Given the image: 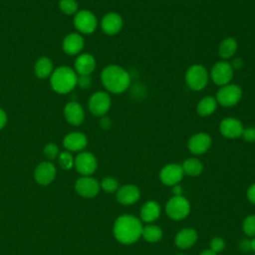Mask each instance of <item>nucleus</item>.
I'll return each mask as SVG.
<instances>
[{
	"mask_svg": "<svg viewBox=\"0 0 255 255\" xmlns=\"http://www.w3.org/2000/svg\"><path fill=\"white\" fill-rule=\"evenodd\" d=\"M141 221L130 214H124L117 218L114 224V235L123 244H131L141 236Z\"/></svg>",
	"mask_w": 255,
	"mask_h": 255,
	"instance_id": "1",
	"label": "nucleus"
},
{
	"mask_svg": "<svg viewBox=\"0 0 255 255\" xmlns=\"http://www.w3.org/2000/svg\"><path fill=\"white\" fill-rule=\"evenodd\" d=\"M101 81L106 90L112 94H123L130 86V76L128 71L118 65H109L101 74Z\"/></svg>",
	"mask_w": 255,
	"mask_h": 255,
	"instance_id": "2",
	"label": "nucleus"
},
{
	"mask_svg": "<svg viewBox=\"0 0 255 255\" xmlns=\"http://www.w3.org/2000/svg\"><path fill=\"white\" fill-rule=\"evenodd\" d=\"M50 77L51 87L58 94H68L77 86L78 76L70 67L61 66Z\"/></svg>",
	"mask_w": 255,
	"mask_h": 255,
	"instance_id": "3",
	"label": "nucleus"
},
{
	"mask_svg": "<svg viewBox=\"0 0 255 255\" xmlns=\"http://www.w3.org/2000/svg\"><path fill=\"white\" fill-rule=\"evenodd\" d=\"M184 79L189 89L192 91H201L208 84L209 73L204 66L194 64L187 69Z\"/></svg>",
	"mask_w": 255,
	"mask_h": 255,
	"instance_id": "4",
	"label": "nucleus"
},
{
	"mask_svg": "<svg viewBox=\"0 0 255 255\" xmlns=\"http://www.w3.org/2000/svg\"><path fill=\"white\" fill-rule=\"evenodd\" d=\"M242 94V90L238 85L227 84L220 87V89L216 93L215 99L220 106L224 108H230L240 102Z\"/></svg>",
	"mask_w": 255,
	"mask_h": 255,
	"instance_id": "5",
	"label": "nucleus"
},
{
	"mask_svg": "<svg viewBox=\"0 0 255 255\" xmlns=\"http://www.w3.org/2000/svg\"><path fill=\"white\" fill-rule=\"evenodd\" d=\"M189 211L190 204L182 195L171 197L165 205V212L167 216L173 220H181L185 218L189 214Z\"/></svg>",
	"mask_w": 255,
	"mask_h": 255,
	"instance_id": "6",
	"label": "nucleus"
},
{
	"mask_svg": "<svg viewBox=\"0 0 255 255\" xmlns=\"http://www.w3.org/2000/svg\"><path fill=\"white\" fill-rule=\"evenodd\" d=\"M234 70L230 63L226 61H219L213 65L211 68L209 77L211 78L212 82L219 86H225L227 84H230L232 78H233Z\"/></svg>",
	"mask_w": 255,
	"mask_h": 255,
	"instance_id": "7",
	"label": "nucleus"
},
{
	"mask_svg": "<svg viewBox=\"0 0 255 255\" xmlns=\"http://www.w3.org/2000/svg\"><path fill=\"white\" fill-rule=\"evenodd\" d=\"M112 100L107 92L99 91L93 94L89 100V110L96 117H104L109 112Z\"/></svg>",
	"mask_w": 255,
	"mask_h": 255,
	"instance_id": "8",
	"label": "nucleus"
},
{
	"mask_svg": "<svg viewBox=\"0 0 255 255\" xmlns=\"http://www.w3.org/2000/svg\"><path fill=\"white\" fill-rule=\"evenodd\" d=\"M74 25L76 29L83 34H91L98 27L96 15L90 10H80L75 14Z\"/></svg>",
	"mask_w": 255,
	"mask_h": 255,
	"instance_id": "9",
	"label": "nucleus"
},
{
	"mask_svg": "<svg viewBox=\"0 0 255 255\" xmlns=\"http://www.w3.org/2000/svg\"><path fill=\"white\" fill-rule=\"evenodd\" d=\"M74 165L79 173L88 176L94 173L97 169V159L96 156L89 151L80 152L74 159Z\"/></svg>",
	"mask_w": 255,
	"mask_h": 255,
	"instance_id": "10",
	"label": "nucleus"
},
{
	"mask_svg": "<svg viewBox=\"0 0 255 255\" xmlns=\"http://www.w3.org/2000/svg\"><path fill=\"white\" fill-rule=\"evenodd\" d=\"M183 169L180 164L177 163H169L162 167L159 172L160 181L168 186H173L178 184V182L183 177Z\"/></svg>",
	"mask_w": 255,
	"mask_h": 255,
	"instance_id": "11",
	"label": "nucleus"
},
{
	"mask_svg": "<svg viewBox=\"0 0 255 255\" xmlns=\"http://www.w3.org/2000/svg\"><path fill=\"white\" fill-rule=\"evenodd\" d=\"M212 143L211 136L206 132H197L190 136L187 142V147L191 153L199 155L206 152Z\"/></svg>",
	"mask_w": 255,
	"mask_h": 255,
	"instance_id": "12",
	"label": "nucleus"
},
{
	"mask_svg": "<svg viewBox=\"0 0 255 255\" xmlns=\"http://www.w3.org/2000/svg\"><path fill=\"white\" fill-rule=\"evenodd\" d=\"M243 124L236 118H225L219 124L220 133L227 138H238L243 132Z\"/></svg>",
	"mask_w": 255,
	"mask_h": 255,
	"instance_id": "13",
	"label": "nucleus"
},
{
	"mask_svg": "<svg viewBox=\"0 0 255 255\" xmlns=\"http://www.w3.org/2000/svg\"><path fill=\"white\" fill-rule=\"evenodd\" d=\"M75 188L78 194L83 197L91 198L96 196L100 190V183L97 179L90 176H83L77 179Z\"/></svg>",
	"mask_w": 255,
	"mask_h": 255,
	"instance_id": "14",
	"label": "nucleus"
},
{
	"mask_svg": "<svg viewBox=\"0 0 255 255\" xmlns=\"http://www.w3.org/2000/svg\"><path fill=\"white\" fill-rule=\"evenodd\" d=\"M124 26V20L122 16L116 12H109L107 13L102 21H101V28L107 35H116L118 34Z\"/></svg>",
	"mask_w": 255,
	"mask_h": 255,
	"instance_id": "15",
	"label": "nucleus"
},
{
	"mask_svg": "<svg viewBox=\"0 0 255 255\" xmlns=\"http://www.w3.org/2000/svg\"><path fill=\"white\" fill-rule=\"evenodd\" d=\"M56 172V167L52 162L43 161L37 165L34 175L39 184L48 185L55 179Z\"/></svg>",
	"mask_w": 255,
	"mask_h": 255,
	"instance_id": "16",
	"label": "nucleus"
},
{
	"mask_svg": "<svg viewBox=\"0 0 255 255\" xmlns=\"http://www.w3.org/2000/svg\"><path fill=\"white\" fill-rule=\"evenodd\" d=\"M64 116L72 126H80L84 122L85 113L83 107L77 102H70L64 108Z\"/></svg>",
	"mask_w": 255,
	"mask_h": 255,
	"instance_id": "17",
	"label": "nucleus"
},
{
	"mask_svg": "<svg viewBox=\"0 0 255 255\" xmlns=\"http://www.w3.org/2000/svg\"><path fill=\"white\" fill-rule=\"evenodd\" d=\"M140 191L133 184H126L117 190V199L124 205H130L139 199Z\"/></svg>",
	"mask_w": 255,
	"mask_h": 255,
	"instance_id": "18",
	"label": "nucleus"
},
{
	"mask_svg": "<svg viewBox=\"0 0 255 255\" xmlns=\"http://www.w3.org/2000/svg\"><path fill=\"white\" fill-rule=\"evenodd\" d=\"M63 144L69 151H80L87 146L88 138L84 133L80 131H74L68 133L64 137Z\"/></svg>",
	"mask_w": 255,
	"mask_h": 255,
	"instance_id": "19",
	"label": "nucleus"
},
{
	"mask_svg": "<svg viewBox=\"0 0 255 255\" xmlns=\"http://www.w3.org/2000/svg\"><path fill=\"white\" fill-rule=\"evenodd\" d=\"M84 38L78 33H70L63 40V50L68 55H77L84 48Z\"/></svg>",
	"mask_w": 255,
	"mask_h": 255,
	"instance_id": "20",
	"label": "nucleus"
},
{
	"mask_svg": "<svg viewBox=\"0 0 255 255\" xmlns=\"http://www.w3.org/2000/svg\"><path fill=\"white\" fill-rule=\"evenodd\" d=\"M96 69V60L91 54H81L75 61V70L79 76H90Z\"/></svg>",
	"mask_w": 255,
	"mask_h": 255,
	"instance_id": "21",
	"label": "nucleus"
},
{
	"mask_svg": "<svg viewBox=\"0 0 255 255\" xmlns=\"http://www.w3.org/2000/svg\"><path fill=\"white\" fill-rule=\"evenodd\" d=\"M197 240V232L192 228H183L175 236V245L180 249L190 248Z\"/></svg>",
	"mask_w": 255,
	"mask_h": 255,
	"instance_id": "22",
	"label": "nucleus"
},
{
	"mask_svg": "<svg viewBox=\"0 0 255 255\" xmlns=\"http://www.w3.org/2000/svg\"><path fill=\"white\" fill-rule=\"evenodd\" d=\"M160 215V206L157 202L150 200L145 202L140 209V219L143 222L149 223L156 220Z\"/></svg>",
	"mask_w": 255,
	"mask_h": 255,
	"instance_id": "23",
	"label": "nucleus"
},
{
	"mask_svg": "<svg viewBox=\"0 0 255 255\" xmlns=\"http://www.w3.org/2000/svg\"><path fill=\"white\" fill-rule=\"evenodd\" d=\"M217 105L218 103L215 97L206 96L200 99V101L197 104L196 110L200 117H209L216 111Z\"/></svg>",
	"mask_w": 255,
	"mask_h": 255,
	"instance_id": "24",
	"label": "nucleus"
},
{
	"mask_svg": "<svg viewBox=\"0 0 255 255\" xmlns=\"http://www.w3.org/2000/svg\"><path fill=\"white\" fill-rule=\"evenodd\" d=\"M237 48V41L232 37H227L220 42L218 46V54L222 59H230L235 55Z\"/></svg>",
	"mask_w": 255,
	"mask_h": 255,
	"instance_id": "25",
	"label": "nucleus"
},
{
	"mask_svg": "<svg viewBox=\"0 0 255 255\" xmlns=\"http://www.w3.org/2000/svg\"><path fill=\"white\" fill-rule=\"evenodd\" d=\"M34 71L39 79H46L53 73V63L49 58L41 57L36 61Z\"/></svg>",
	"mask_w": 255,
	"mask_h": 255,
	"instance_id": "26",
	"label": "nucleus"
},
{
	"mask_svg": "<svg viewBox=\"0 0 255 255\" xmlns=\"http://www.w3.org/2000/svg\"><path fill=\"white\" fill-rule=\"evenodd\" d=\"M181 166H182L183 172L190 176H197L203 170V165L201 161L195 157H189L185 159Z\"/></svg>",
	"mask_w": 255,
	"mask_h": 255,
	"instance_id": "27",
	"label": "nucleus"
},
{
	"mask_svg": "<svg viewBox=\"0 0 255 255\" xmlns=\"http://www.w3.org/2000/svg\"><path fill=\"white\" fill-rule=\"evenodd\" d=\"M141 236L143 237V239L145 241L154 243V242L159 241L162 238V231L158 226L153 225V224H148V225L142 227Z\"/></svg>",
	"mask_w": 255,
	"mask_h": 255,
	"instance_id": "28",
	"label": "nucleus"
},
{
	"mask_svg": "<svg viewBox=\"0 0 255 255\" xmlns=\"http://www.w3.org/2000/svg\"><path fill=\"white\" fill-rule=\"evenodd\" d=\"M59 6L61 11L67 15H73L78 12V3L76 0H61Z\"/></svg>",
	"mask_w": 255,
	"mask_h": 255,
	"instance_id": "29",
	"label": "nucleus"
},
{
	"mask_svg": "<svg viewBox=\"0 0 255 255\" xmlns=\"http://www.w3.org/2000/svg\"><path fill=\"white\" fill-rule=\"evenodd\" d=\"M242 227L247 236H255V214L248 215L244 219Z\"/></svg>",
	"mask_w": 255,
	"mask_h": 255,
	"instance_id": "30",
	"label": "nucleus"
},
{
	"mask_svg": "<svg viewBox=\"0 0 255 255\" xmlns=\"http://www.w3.org/2000/svg\"><path fill=\"white\" fill-rule=\"evenodd\" d=\"M59 164L64 169H70L74 165L73 155L69 151H63L58 155Z\"/></svg>",
	"mask_w": 255,
	"mask_h": 255,
	"instance_id": "31",
	"label": "nucleus"
},
{
	"mask_svg": "<svg viewBox=\"0 0 255 255\" xmlns=\"http://www.w3.org/2000/svg\"><path fill=\"white\" fill-rule=\"evenodd\" d=\"M101 187L109 193H113L118 190L119 187V182L116 178L114 177H106L102 180L101 182Z\"/></svg>",
	"mask_w": 255,
	"mask_h": 255,
	"instance_id": "32",
	"label": "nucleus"
},
{
	"mask_svg": "<svg viewBox=\"0 0 255 255\" xmlns=\"http://www.w3.org/2000/svg\"><path fill=\"white\" fill-rule=\"evenodd\" d=\"M44 154L48 159H55L59 155V148L55 143L50 142L45 145Z\"/></svg>",
	"mask_w": 255,
	"mask_h": 255,
	"instance_id": "33",
	"label": "nucleus"
},
{
	"mask_svg": "<svg viewBox=\"0 0 255 255\" xmlns=\"http://www.w3.org/2000/svg\"><path fill=\"white\" fill-rule=\"evenodd\" d=\"M224 247H225V242L221 237H214L210 241V250H212L215 253L221 252L224 249Z\"/></svg>",
	"mask_w": 255,
	"mask_h": 255,
	"instance_id": "34",
	"label": "nucleus"
},
{
	"mask_svg": "<svg viewBox=\"0 0 255 255\" xmlns=\"http://www.w3.org/2000/svg\"><path fill=\"white\" fill-rule=\"evenodd\" d=\"M241 136L247 142H254L255 141V128L254 127L245 128L243 129Z\"/></svg>",
	"mask_w": 255,
	"mask_h": 255,
	"instance_id": "35",
	"label": "nucleus"
},
{
	"mask_svg": "<svg viewBox=\"0 0 255 255\" xmlns=\"http://www.w3.org/2000/svg\"><path fill=\"white\" fill-rule=\"evenodd\" d=\"M92 80L90 76H79L78 77V82L77 85H79L82 89H87L91 86Z\"/></svg>",
	"mask_w": 255,
	"mask_h": 255,
	"instance_id": "36",
	"label": "nucleus"
},
{
	"mask_svg": "<svg viewBox=\"0 0 255 255\" xmlns=\"http://www.w3.org/2000/svg\"><path fill=\"white\" fill-rule=\"evenodd\" d=\"M100 126L104 128V129H108L112 127V121L109 117H101V121H100Z\"/></svg>",
	"mask_w": 255,
	"mask_h": 255,
	"instance_id": "37",
	"label": "nucleus"
},
{
	"mask_svg": "<svg viewBox=\"0 0 255 255\" xmlns=\"http://www.w3.org/2000/svg\"><path fill=\"white\" fill-rule=\"evenodd\" d=\"M247 198L250 202L255 203V183L250 185L247 189Z\"/></svg>",
	"mask_w": 255,
	"mask_h": 255,
	"instance_id": "38",
	"label": "nucleus"
},
{
	"mask_svg": "<svg viewBox=\"0 0 255 255\" xmlns=\"http://www.w3.org/2000/svg\"><path fill=\"white\" fill-rule=\"evenodd\" d=\"M7 124V115L4 110L0 108V129L3 128Z\"/></svg>",
	"mask_w": 255,
	"mask_h": 255,
	"instance_id": "39",
	"label": "nucleus"
},
{
	"mask_svg": "<svg viewBox=\"0 0 255 255\" xmlns=\"http://www.w3.org/2000/svg\"><path fill=\"white\" fill-rule=\"evenodd\" d=\"M230 65L232 66L233 70L234 69H240L243 66V62H242V60L240 58H234L232 60V62L230 63Z\"/></svg>",
	"mask_w": 255,
	"mask_h": 255,
	"instance_id": "40",
	"label": "nucleus"
},
{
	"mask_svg": "<svg viewBox=\"0 0 255 255\" xmlns=\"http://www.w3.org/2000/svg\"><path fill=\"white\" fill-rule=\"evenodd\" d=\"M172 191H173L174 196H179L182 193V187L179 184H175L172 187Z\"/></svg>",
	"mask_w": 255,
	"mask_h": 255,
	"instance_id": "41",
	"label": "nucleus"
},
{
	"mask_svg": "<svg viewBox=\"0 0 255 255\" xmlns=\"http://www.w3.org/2000/svg\"><path fill=\"white\" fill-rule=\"evenodd\" d=\"M199 255H216V253L210 249H207V250H203Z\"/></svg>",
	"mask_w": 255,
	"mask_h": 255,
	"instance_id": "42",
	"label": "nucleus"
},
{
	"mask_svg": "<svg viewBox=\"0 0 255 255\" xmlns=\"http://www.w3.org/2000/svg\"><path fill=\"white\" fill-rule=\"evenodd\" d=\"M250 248L255 252V237L250 241Z\"/></svg>",
	"mask_w": 255,
	"mask_h": 255,
	"instance_id": "43",
	"label": "nucleus"
},
{
	"mask_svg": "<svg viewBox=\"0 0 255 255\" xmlns=\"http://www.w3.org/2000/svg\"><path fill=\"white\" fill-rule=\"evenodd\" d=\"M177 255H184V254H177Z\"/></svg>",
	"mask_w": 255,
	"mask_h": 255,
	"instance_id": "44",
	"label": "nucleus"
}]
</instances>
